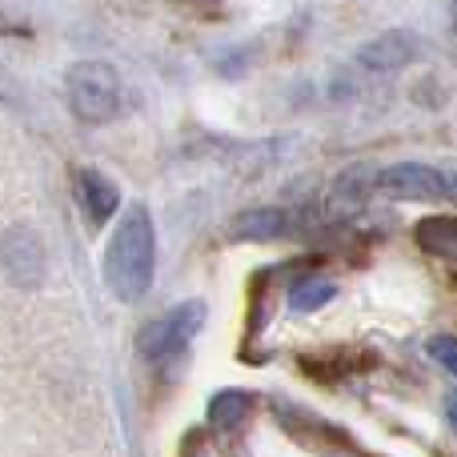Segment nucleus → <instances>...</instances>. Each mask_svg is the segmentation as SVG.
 Wrapping results in <instances>:
<instances>
[{"instance_id": "nucleus-1", "label": "nucleus", "mask_w": 457, "mask_h": 457, "mask_svg": "<svg viewBox=\"0 0 457 457\" xmlns=\"http://www.w3.org/2000/svg\"><path fill=\"white\" fill-rule=\"evenodd\" d=\"M157 269V228L145 205H133L117 221L109 249H104V281L120 301H141Z\"/></svg>"}, {"instance_id": "nucleus-2", "label": "nucleus", "mask_w": 457, "mask_h": 457, "mask_svg": "<svg viewBox=\"0 0 457 457\" xmlns=\"http://www.w3.org/2000/svg\"><path fill=\"white\" fill-rule=\"evenodd\" d=\"M69 104L77 112V120L85 125H104L117 117L120 109V77L112 64L104 61H80L69 69Z\"/></svg>"}, {"instance_id": "nucleus-3", "label": "nucleus", "mask_w": 457, "mask_h": 457, "mask_svg": "<svg viewBox=\"0 0 457 457\" xmlns=\"http://www.w3.org/2000/svg\"><path fill=\"white\" fill-rule=\"evenodd\" d=\"M201 325H205V305H201V301H185V305L169 309L165 317L145 325V329L137 333V349H141L145 361H161V357L189 345Z\"/></svg>"}, {"instance_id": "nucleus-4", "label": "nucleus", "mask_w": 457, "mask_h": 457, "mask_svg": "<svg viewBox=\"0 0 457 457\" xmlns=\"http://www.w3.org/2000/svg\"><path fill=\"white\" fill-rule=\"evenodd\" d=\"M0 261H4L8 281L21 285V289H37L45 281V245L29 225L8 228L4 241H0Z\"/></svg>"}, {"instance_id": "nucleus-5", "label": "nucleus", "mask_w": 457, "mask_h": 457, "mask_svg": "<svg viewBox=\"0 0 457 457\" xmlns=\"http://www.w3.org/2000/svg\"><path fill=\"white\" fill-rule=\"evenodd\" d=\"M378 189L394 201H434V197H445V177L429 165L405 161V165H389L378 177Z\"/></svg>"}, {"instance_id": "nucleus-6", "label": "nucleus", "mask_w": 457, "mask_h": 457, "mask_svg": "<svg viewBox=\"0 0 457 457\" xmlns=\"http://www.w3.org/2000/svg\"><path fill=\"white\" fill-rule=\"evenodd\" d=\"M418 48L421 45H418L413 32L389 29V32H381V37L365 40V45L357 48V61H361L365 69H373V72H397V69H405V64L418 61Z\"/></svg>"}, {"instance_id": "nucleus-7", "label": "nucleus", "mask_w": 457, "mask_h": 457, "mask_svg": "<svg viewBox=\"0 0 457 457\" xmlns=\"http://www.w3.org/2000/svg\"><path fill=\"white\" fill-rule=\"evenodd\" d=\"M77 197H80L85 213L93 217L96 225L109 221V217L117 213V205H120L117 185H112L109 177H101L96 169H80V177H77Z\"/></svg>"}, {"instance_id": "nucleus-8", "label": "nucleus", "mask_w": 457, "mask_h": 457, "mask_svg": "<svg viewBox=\"0 0 457 457\" xmlns=\"http://www.w3.org/2000/svg\"><path fill=\"white\" fill-rule=\"evenodd\" d=\"M228 233L237 241H273V237L289 233V217L281 209H249V213H237Z\"/></svg>"}, {"instance_id": "nucleus-9", "label": "nucleus", "mask_w": 457, "mask_h": 457, "mask_svg": "<svg viewBox=\"0 0 457 457\" xmlns=\"http://www.w3.org/2000/svg\"><path fill=\"white\" fill-rule=\"evenodd\" d=\"M418 245L437 257H457V217H426L413 228Z\"/></svg>"}, {"instance_id": "nucleus-10", "label": "nucleus", "mask_w": 457, "mask_h": 457, "mask_svg": "<svg viewBox=\"0 0 457 457\" xmlns=\"http://www.w3.org/2000/svg\"><path fill=\"white\" fill-rule=\"evenodd\" d=\"M249 405H253L249 394H241V389H221V394L209 402V421H213V429H233L245 421Z\"/></svg>"}, {"instance_id": "nucleus-11", "label": "nucleus", "mask_w": 457, "mask_h": 457, "mask_svg": "<svg viewBox=\"0 0 457 457\" xmlns=\"http://www.w3.org/2000/svg\"><path fill=\"white\" fill-rule=\"evenodd\" d=\"M333 293H337L333 281H325V277H305V281H297L289 289V305H293V313H313V309L329 305Z\"/></svg>"}, {"instance_id": "nucleus-12", "label": "nucleus", "mask_w": 457, "mask_h": 457, "mask_svg": "<svg viewBox=\"0 0 457 457\" xmlns=\"http://www.w3.org/2000/svg\"><path fill=\"white\" fill-rule=\"evenodd\" d=\"M429 357L437 365H445L450 373H457V337H434L429 341Z\"/></svg>"}, {"instance_id": "nucleus-13", "label": "nucleus", "mask_w": 457, "mask_h": 457, "mask_svg": "<svg viewBox=\"0 0 457 457\" xmlns=\"http://www.w3.org/2000/svg\"><path fill=\"white\" fill-rule=\"evenodd\" d=\"M445 418H450V426L457 429V394L450 397V402H445Z\"/></svg>"}, {"instance_id": "nucleus-14", "label": "nucleus", "mask_w": 457, "mask_h": 457, "mask_svg": "<svg viewBox=\"0 0 457 457\" xmlns=\"http://www.w3.org/2000/svg\"><path fill=\"white\" fill-rule=\"evenodd\" d=\"M445 197H450L453 205H457V173H453V177H445Z\"/></svg>"}, {"instance_id": "nucleus-15", "label": "nucleus", "mask_w": 457, "mask_h": 457, "mask_svg": "<svg viewBox=\"0 0 457 457\" xmlns=\"http://www.w3.org/2000/svg\"><path fill=\"white\" fill-rule=\"evenodd\" d=\"M450 12H453V24H457V0H450Z\"/></svg>"}]
</instances>
